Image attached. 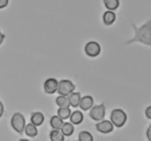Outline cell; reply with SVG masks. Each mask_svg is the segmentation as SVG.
Segmentation results:
<instances>
[{"instance_id": "1", "label": "cell", "mask_w": 151, "mask_h": 141, "mask_svg": "<svg viewBox=\"0 0 151 141\" xmlns=\"http://www.w3.org/2000/svg\"><path fill=\"white\" fill-rule=\"evenodd\" d=\"M134 29V37L127 41L128 44L130 43H134V42H139V43H142L145 45L150 46L151 45V21L149 20L147 23H145L143 25L137 28L134 24H132Z\"/></svg>"}, {"instance_id": "2", "label": "cell", "mask_w": 151, "mask_h": 141, "mask_svg": "<svg viewBox=\"0 0 151 141\" xmlns=\"http://www.w3.org/2000/svg\"><path fill=\"white\" fill-rule=\"evenodd\" d=\"M110 122L113 124V126L120 128L124 124H126L127 121V115L126 112L122 110V109H114L111 114H110Z\"/></svg>"}, {"instance_id": "3", "label": "cell", "mask_w": 151, "mask_h": 141, "mask_svg": "<svg viewBox=\"0 0 151 141\" xmlns=\"http://www.w3.org/2000/svg\"><path fill=\"white\" fill-rule=\"evenodd\" d=\"M11 126L18 133H23L25 127V118L21 112H16L11 118Z\"/></svg>"}, {"instance_id": "4", "label": "cell", "mask_w": 151, "mask_h": 141, "mask_svg": "<svg viewBox=\"0 0 151 141\" xmlns=\"http://www.w3.org/2000/svg\"><path fill=\"white\" fill-rule=\"evenodd\" d=\"M75 89V85L72 83L71 81L68 79H62L59 82V85H58V91H59L60 96H68L70 94H72Z\"/></svg>"}, {"instance_id": "5", "label": "cell", "mask_w": 151, "mask_h": 141, "mask_svg": "<svg viewBox=\"0 0 151 141\" xmlns=\"http://www.w3.org/2000/svg\"><path fill=\"white\" fill-rule=\"evenodd\" d=\"M105 114H106L105 104H101V105H97V106H93V107L91 108L89 117L92 118L93 120L99 122V121L104 120Z\"/></svg>"}, {"instance_id": "6", "label": "cell", "mask_w": 151, "mask_h": 141, "mask_svg": "<svg viewBox=\"0 0 151 141\" xmlns=\"http://www.w3.org/2000/svg\"><path fill=\"white\" fill-rule=\"evenodd\" d=\"M101 47L96 41H89L85 45V53L91 58H96L101 54Z\"/></svg>"}, {"instance_id": "7", "label": "cell", "mask_w": 151, "mask_h": 141, "mask_svg": "<svg viewBox=\"0 0 151 141\" xmlns=\"http://www.w3.org/2000/svg\"><path fill=\"white\" fill-rule=\"evenodd\" d=\"M58 85H59L58 79L47 78L45 82H44V85H43V87H44V91H45L46 94L53 95V94L56 93V91H58Z\"/></svg>"}, {"instance_id": "8", "label": "cell", "mask_w": 151, "mask_h": 141, "mask_svg": "<svg viewBox=\"0 0 151 141\" xmlns=\"http://www.w3.org/2000/svg\"><path fill=\"white\" fill-rule=\"evenodd\" d=\"M96 130L99 131L101 133H110L114 130V126L113 124L110 122L109 120H101L99 122L96 124Z\"/></svg>"}, {"instance_id": "9", "label": "cell", "mask_w": 151, "mask_h": 141, "mask_svg": "<svg viewBox=\"0 0 151 141\" xmlns=\"http://www.w3.org/2000/svg\"><path fill=\"white\" fill-rule=\"evenodd\" d=\"M93 106H94V98H93L92 96L87 95L81 98L78 107H80L82 110H89Z\"/></svg>"}, {"instance_id": "10", "label": "cell", "mask_w": 151, "mask_h": 141, "mask_svg": "<svg viewBox=\"0 0 151 141\" xmlns=\"http://www.w3.org/2000/svg\"><path fill=\"white\" fill-rule=\"evenodd\" d=\"M81 98H82V96H81V93H78V91H73L72 94H70V95L67 96V100H68L70 106L75 108L78 107Z\"/></svg>"}, {"instance_id": "11", "label": "cell", "mask_w": 151, "mask_h": 141, "mask_svg": "<svg viewBox=\"0 0 151 141\" xmlns=\"http://www.w3.org/2000/svg\"><path fill=\"white\" fill-rule=\"evenodd\" d=\"M83 119H84V116H83V112L81 110H75L71 114L70 116V120H71V124L74 126V124H80L83 122Z\"/></svg>"}, {"instance_id": "12", "label": "cell", "mask_w": 151, "mask_h": 141, "mask_svg": "<svg viewBox=\"0 0 151 141\" xmlns=\"http://www.w3.org/2000/svg\"><path fill=\"white\" fill-rule=\"evenodd\" d=\"M43 122H44V116H43L42 112H33L31 115V124H34L35 127L41 126Z\"/></svg>"}, {"instance_id": "13", "label": "cell", "mask_w": 151, "mask_h": 141, "mask_svg": "<svg viewBox=\"0 0 151 141\" xmlns=\"http://www.w3.org/2000/svg\"><path fill=\"white\" fill-rule=\"evenodd\" d=\"M116 20V14L113 11H106L103 16V21L106 25H111Z\"/></svg>"}, {"instance_id": "14", "label": "cell", "mask_w": 151, "mask_h": 141, "mask_svg": "<svg viewBox=\"0 0 151 141\" xmlns=\"http://www.w3.org/2000/svg\"><path fill=\"white\" fill-rule=\"evenodd\" d=\"M24 132L27 136H29V137H31V138H34L38 136V128H37L34 124H32L30 122V124H25Z\"/></svg>"}, {"instance_id": "15", "label": "cell", "mask_w": 151, "mask_h": 141, "mask_svg": "<svg viewBox=\"0 0 151 141\" xmlns=\"http://www.w3.org/2000/svg\"><path fill=\"white\" fill-rule=\"evenodd\" d=\"M61 131L64 135V137H70L74 132V126L71 122H64L61 128Z\"/></svg>"}, {"instance_id": "16", "label": "cell", "mask_w": 151, "mask_h": 141, "mask_svg": "<svg viewBox=\"0 0 151 141\" xmlns=\"http://www.w3.org/2000/svg\"><path fill=\"white\" fill-rule=\"evenodd\" d=\"M63 124H64V121L62 120V119H60L58 116H53L50 120V124H51V127L53 128V130H61Z\"/></svg>"}, {"instance_id": "17", "label": "cell", "mask_w": 151, "mask_h": 141, "mask_svg": "<svg viewBox=\"0 0 151 141\" xmlns=\"http://www.w3.org/2000/svg\"><path fill=\"white\" fill-rule=\"evenodd\" d=\"M71 109L70 108H59L58 109V117L62 120H65V119H68L70 116H71Z\"/></svg>"}, {"instance_id": "18", "label": "cell", "mask_w": 151, "mask_h": 141, "mask_svg": "<svg viewBox=\"0 0 151 141\" xmlns=\"http://www.w3.org/2000/svg\"><path fill=\"white\" fill-rule=\"evenodd\" d=\"M104 4L108 10L107 11H113L119 7V0H104Z\"/></svg>"}, {"instance_id": "19", "label": "cell", "mask_w": 151, "mask_h": 141, "mask_svg": "<svg viewBox=\"0 0 151 141\" xmlns=\"http://www.w3.org/2000/svg\"><path fill=\"white\" fill-rule=\"evenodd\" d=\"M64 135L61 130H52L50 132L51 141H64Z\"/></svg>"}, {"instance_id": "20", "label": "cell", "mask_w": 151, "mask_h": 141, "mask_svg": "<svg viewBox=\"0 0 151 141\" xmlns=\"http://www.w3.org/2000/svg\"><path fill=\"white\" fill-rule=\"evenodd\" d=\"M55 103L59 106V108H70L67 97H65V96H59L55 100Z\"/></svg>"}, {"instance_id": "21", "label": "cell", "mask_w": 151, "mask_h": 141, "mask_svg": "<svg viewBox=\"0 0 151 141\" xmlns=\"http://www.w3.org/2000/svg\"><path fill=\"white\" fill-rule=\"evenodd\" d=\"M78 141H94V138L88 131H81L78 133Z\"/></svg>"}, {"instance_id": "22", "label": "cell", "mask_w": 151, "mask_h": 141, "mask_svg": "<svg viewBox=\"0 0 151 141\" xmlns=\"http://www.w3.org/2000/svg\"><path fill=\"white\" fill-rule=\"evenodd\" d=\"M8 4H9L8 0H0V9L6 8L8 6Z\"/></svg>"}, {"instance_id": "23", "label": "cell", "mask_w": 151, "mask_h": 141, "mask_svg": "<svg viewBox=\"0 0 151 141\" xmlns=\"http://www.w3.org/2000/svg\"><path fill=\"white\" fill-rule=\"evenodd\" d=\"M4 104H2V101L0 100V118L4 116Z\"/></svg>"}, {"instance_id": "24", "label": "cell", "mask_w": 151, "mask_h": 141, "mask_svg": "<svg viewBox=\"0 0 151 141\" xmlns=\"http://www.w3.org/2000/svg\"><path fill=\"white\" fill-rule=\"evenodd\" d=\"M146 117H147L148 119H151V107H149L146 109Z\"/></svg>"}, {"instance_id": "25", "label": "cell", "mask_w": 151, "mask_h": 141, "mask_svg": "<svg viewBox=\"0 0 151 141\" xmlns=\"http://www.w3.org/2000/svg\"><path fill=\"white\" fill-rule=\"evenodd\" d=\"M147 137H148V140L151 141V127H149L147 130Z\"/></svg>"}, {"instance_id": "26", "label": "cell", "mask_w": 151, "mask_h": 141, "mask_svg": "<svg viewBox=\"0 0 151 141\" xmlns=\"http://www.w3.org/2000/svg\"><path fill=\"white\" fill-rule=\"evenodd\" d=\"M4 34L2 33L1 31H0V44H1L2 42H4Z\"/></svg>"}, {"instance_id": "27", "label": "cell", "mask_w": 151, "mask_h": 141, "mask_svg": "<svg viewBox=\"0 0 151 141\" xmlns=\"http://www.w3.org/2000/svg\"><path fill=\"white\" fill-rule=\"evenodd\" d=\"M19 141H30V140H28V139H21V140H19Z\"/></svg>"}, {"instance_id": "28", "label": "cell", "mask_w": 151, "mask_h": 141, "mask_svg": "<svg viewBox=\"0 0 151 141\" xmlns=\"http://www.w3.org/2000/svg\"><path fill=\"white\" fill-rule=\"evenodd\" d=\"M76 141H78V140H76Z\"/></svg>"}]
</instances>
